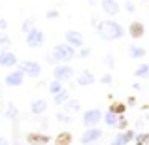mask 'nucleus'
I'll use <instances>...</instances> for the list:
<instances>
[{
    "instance_id": "obj_39",
    "label": "nucleus",
    "mask_w": 149,
    "mask_h": 145,
    "mask_svg": "<svg viewBox=\"0 0 149 145\" xmlns=\"http://www.w3.org/2000/svg\"><path fill=\"white\" fill-rule=\"evenodd\" d=\"M0 145H10V139L4 138V136H0Z\"/></svg>"
},
{
    "instance_id": "obj_33",
    "label": "nucleus",
    "mask_w": 149,
    "mask_h": 145,
    "mask_svg": "<svg viewBox=\"0 0 149 145\" xmlns=\"http://www.w3.org/2000/svg\"><path fill=\"white\" fill-rule=\"evenodd\" d=\"M45 17H47V19H58V17H61V11H58V10H49L47 13H45Z\"/></svg>"
},
{
    "instance_id": "obj_8",
    "label": "nucleus",
    "mask_w": 149,
    "mask_h": 145,
    "mask_svg": "<svg viewBox=\"0 0 149 145\" xmlns=\"http://www.w3.org/2000/svg\"><path fill=\"white\" fill-rule=\"evenodd\" d=\"M23 83H25V74L19 68L13 70V72H10L4 77V85H6V87H21Z\"/></svg>"
},
{
    "instance_id": "obj_41",
    "label": "nucleus",
    "mask_w": 149,
    "mask_h": 145,
    "mask_svg": "<svg viewBox=\"0 0 149 145\" xmlns=\"http://www.w3.org/2000/svg\"><path fill=\"white\" fill-rule=\"evenodd\" d=\"M0 105H2V100H0Z\"/></svg>"
},
{
    "instance_id": "obj_37",
    "label": "nucleus",
    "mask_w": 149,
    "mask_h": 145,
    "mask_svg": "<svg viewBox=\"0 0 149 145\" xmlns=\"http://www.w3.org/2000/svg\"><path fill=\"white\" fill-rule=\"evenodd\" d=\"M127 105H136V96H128L127 98Z\"/></svg>"
},
{
    "instance_id": "obj_1",
    "label": "nucleus",
    "mask_w": 149,
    "mask_h": 145,
    "mask_svg": "<svg viewBox=\"0 0 149 145\" xmlns=\"http://www.w3.org/2000/svg\"><path fill=\"white\" fill-rule=\"evenodd\" d=\"M96 34L104 42H115L125 38V28L117 21H98L96 23Z\"/></svg>"
},
{
    "instance_id": "obj_20",
    "label": "nucleus",
    "mask_w": 149,
    "mask_h": 145,
    "mask_svg": "<svg viewBox=\"0 0 149 145\" xmlns=\"http://www.w3.org/2000/svg\"><path fill=\"white\" fill-rule=\"evenodd\" d=\"M17 115H19L17 105H15L13 102H10L8 108H6V111H4V117H6V119H11V121H17Z\"/></svg>"
},
{
    "instance_id": "obj_23",
    "label": "nucleus",
    "mask_w": 149,
    "mask_h": 145,
    "mask_svg": "<svg viewBox=\"0 0 149 145\" xmlns=\"http://www.w3.org/2000/svg\"><path fill=\"white\" fill-rule=\"evenodd\" d=\"M68 98H72V96H70V91H66V89H62L61 92H57V94L53 96V102H55L57 105H62V104H64L66 100H68Z\"/></svg>"
},
{
    "instance_id": "obj_4",
    "label": "nucleus",
    "mask_w": 149,
    "mask_h": 145,
    "mask_svg": "<svg viewBox=\"0 0 149 145\" xmlns=\"http://www.w3.org/2000/svg\"><path fill=\"white\" fill-rule=\"evenodd\" d=\"M19 70L25 74V77L36 79V77H40V74H42V64L38 60H23V62H19Z\"/></svg>"
},
{
    "instance_id": "obj_31",
    "label": "nucleus",
    "mask_w": 149,
    "mask_h": 145,
    "mask_svg": "<svg viewBox=\"0 0 149 145\" xmlns=\"http://www.w3.org/2000/svg\"><path fill=\"white\" fill-rule=\"evenodd\" d=\"M127 143H128V139L125 138V132L123 134H117V138L111 142V145H127Z\"/></svg>"
},
{
    "instance_id": "obj_30",
    "label": "nucleus",
    "mask_w": 149,
    "mask_h": 145,
    "mask_svg": "<svg viewBox=\"0 0 149 145\" xmlns=\"http://www.w3.org/2000/svg\"><path fill=\"white\" fill-rule=\"evenodd\" d=\"M91 53H93V49L89 47V45L87 47L83 45V47H79V51H77V57L79 58H87V57H91Z\"/></svg>"
},
{
    "instance_id": "obj_21",
    "label": "nucleus",
    "mask_w": 149,
    "mask_h": 145,
    "mask_svg": "<svg viewBox=\"0 0 149 145\" xmlns=\"http://www.w3.org/2000/svg\"><path fill=\"white\" fill-rule=\"evenodd\" d=\"M117 121H119V115H117V113L109 111V109L104 113V123L108 124V126H113V128H115L117 126Z\"/></svg>"
},
{
    "instance_id": "obj_26",
    "label": "nucleus",
    "mask_w": 149,
    "mask_h": 145,
    "mask_svg": "<svg viewBox=\"0 0 149 145\" xmlns=\"http://www.w3.org/2000/svg\"><path fill=\"white\" fill-rule=\"evenodd\" d=\"M10 45H11V40H10V36H8L4 30H0V51H4V49H10Z\"/></svg>"
},
{
    "instance_id": "obj_5",
    "label": "nucleus",
    "mask_w": 149,
    "mask_h": 145,
    "mask_svg": "<svg viewBox=\"0 0 149 145\" xmlns=\"http://www.w3.org/2000/svg\"><path fill=\"white\" fill-rule=\"evenodd\" d=\"M53 77L58 81H70L74 77V68L68 64V62H61V64H55L53 68Z\"/></svg>"
},
{
    "instance_id": "obj_18",
    "label": "nucleus",
    "mask_w": 149,
    "mask_h": 145,
    "mask_svg": "<svg viewBox=\"0 0 149 145\" xmlns=\"http://www.w3.org/2000/svg\"><path fill=\"white\" fill-rule=\"evenodd\" d=\"M109 111L117 113V115H125V111H127V102L111 100V104H109Z\"/></svg>"
},
{
    "instance_id": "obj_13",
    "label": "nucleus",
    "mask_w": 149,
    "mask_h": 145,
    "mask_svg": "<svg viewBox=\"0 0 149 145\" xmlns=\"http://www.w3.org/2000/svg\"><path fill=\"white\" fill-rule=\"evenodd\" d=\"M96 83V77L93 72H89V70H81L79 74H77V85L79 87H91V85Z\"/></svg>"
},
{
    "instance_id": "obj_43",
    "label": "nucleus",
    "mask_w": 149,
    "mask_h": 145,
    "mask_svg": "<svg viewBox=\"0 0 149 145\" xmlns=\"http://www.w3.org/2000/svg\"><path fill=\"white\" fill-rule=\"evenodd\" d=\"M89 145H93V143H89Z\"/></svg>"
},
{
    "instance_id": "obj_3",
    "label": "nucleus",
    "mask_w": 149,
    "mask_h": 145,
    "mask_svg": "<svg viewBox=\"0 0 149 145\" xmlns=\"http://www.w3.org/2000/svg\"><path fill=\"white\" fill-rule=\"evenodd\" d=\"M25 42H26V45H29L30 49H38V47H42V45H44V42H45V34H44V30H40V28H36V26H34L30 32H26V34H25Z\"/></svg>"
},
{
    "instance_id": "obj_36",
    "label": "nucleus",
    "mask_w": 149,
    "mask_h": 145,
    "mask_svg": "<svg viewBox=\"0 0 149 145\" xmlns=\"http://www.w3.org/2000/svg\"><path fill=\"white\" fill-rule=\"evenodd\" d=\"M57 119L61 121V123H68V121H70L68 117H66V115H62V113H57Z\"/></svg>"
},
{
    "instance_id": "obj_19",
    "label": "nucleus",
    "mask_w": 149,
    "mask_h": 145,
    "mask_svg": "<svg viewBox=\"0 0 149 145\" xmlns=\"http://www.w3.org/2000/svg\"><path fill=\"white\" fill-rule=\"evenodd\" d=\"M147 55L146 47H140V45H130V49H128V57L130 58H143Z\"/></svg>"
},
{
    "instance_id": "obj_7",
    "label": "nucleus",
    "mask_w": 149,
    "mask_h": 145,
    "mask_svg": "<svg viewBox=\"0 0 149 145\" xmlns=\"http://www.w3.org/2000/svg\"><path fill=\"white\" fill-rule=\"evenodd\" d=\"M64 42L66 44H70V45H74V47H83V44H85V38H83V34L79 32V30H74V28H68L64 32Z\"/></svg>"
},
{
    "instance_id": "obj_15",
    "label": "nucleus",
    "mask_w": 149,
    "mask_h": 145,
    "mask_svg": "<svg viewBox=\"0 0 149 145\" xmlns=\"http://www.w3.org/2000/svg\"><path fill=\"white\" fill-rule=\"evenodd\" d=\"M49 108L47 100H44V98H36V100L30 102V111H32V115H42V113H45Z\"/></svg>"
},
{
    "instance_id": "obj_27",
    "label": "nucleus",
    "mask_w": 149,
    "mask_h": 145,
    "mask_svg": "<svg viewBox=\"0 0 149 145\" xmlns=\"http://www.w3.org/2000/svg\"><path fill=\"white\" fill-rule=\"evenodd\" d=\"M102 66H106L108 70H113V66H115V58H113V55H106L104 58H102Z\"/></svg>"
},
{
    "instance_id": "obj_24",
    "label": "nucleus",
    "mask_w": 149,
    "mask_h": 145,
    "mask_svg": "<svg viewBox=\"0 0 149 145\" xmlns=\"http://www.w3.org/2000/svg\"><path fill=\"white\" fill-rule=\"evenodd\" d=\"M47 89H49V94H51V96H55L57 92H61L64 87H62V81L55 79V81H51V83H49V87H47Z\"/></svg>"
},
{
    "instance_id": "obj_38",
    "label": "nucleus",
    "mask_w": 149,
    "mask_h": 145,
    "mask_svg": "<svg viewBox=\"0 0 149 145\" xmlns=\"http://www.w3.org/2000/svg\"><path fill=\"white\" fill-rule=\"evenodd\" d=\"M6 28H8V21L0 17V30H6Z\"/></svg>"
},
{
    "instance_id": "obj_32",
    "label": "nucleus",
    "mask_w": 149,
    "mask_h": 145,
    "mask_svg": "<svg viewBox=\"0 0 149 145\" xmlns=\"http://www.w3.org/2000/svg\"><path fill=\"white\" fill-rule=\"evenodd\" d=\"M111 81H113V76H111L109 72L102 74V77H100V83H102V85H111Z\"/></svg>"
},
{
    "instance_id": "obj_42",
    "label": "nucleus",
    "mask_w": 149,
    "mask_h": 145,
    "mask_svg": "<svg viewBox=\"0 0 149 145\" xmlns=\"http://www.w3.org/2000/svg\"><path fill=\"white\" fill-rule=\"evenodd\" d=\"M147 119H149V115H147Z\"/></svg>"
},
{
    "instance_id": "obj_16",
    "label": "nucleus",
    "mask_w": 149,
    "mask_h": 145,
    "mask_svg": "<svg viewBox=\"0 0 149 145\" xmlns=\"http://www.w3.org/2000/svg\"><path fill=\"white\" fill-rule=\"evenodd\" d=\"M62 105H64V111H68V113H77V111H81V102L76 100V98H68V100H66Z\"/></svg>"
},
{
    "instance_id": "obj_12",
    "label": "nucleus",
    "mask_w": 149,
    "mask_h": 145,
    "mask_svg": "<svg viewBox=\"0 0 149 145\" xmlns=\"http://www.w3.org/2000/svg\"><path fill=\"white\" fill-rule=\"evenodd\" d=\"M128 34H130L134 40H140V38L146 36V25L142 21H130L128 25Z\"/></svg>"
},
{
    "instance_id": "obj_34",
    "label": "nucleus",
    "mask_w": 149,
    "mask_h": 145,
    "mask_svg": "<svg viewBox=\"0 0 149 145\" xmlns=\"http://www.w3.org/2000/svg\"><path fill=\"white\" fill-rule=\"evenodd\" d=\"M125 10H127L128 13H134V11H136L134 2H132V0H127V2H125Z\"/></svg>"
},
{
    "instance_id": "obj_17",
    "label": "nucleus",
    "mask_w": 149,
    "mask_h": 145,
    "mask_svg": "<svg viewBox=\"0 0 149 145\" xmlns=\"http://www.w3.org/2000/svg\"><path fill=\"white\" fill-rule=\"evenodd\" d=\"M72 142H74V138H72V134H70L68 130L58 132L57 138H55V145H72Z\"/></svg>"
},
{
    "instance_id": "obj_10",
    "label": "nucleus",
    "mask_w": 149,
    "mask_h": 145,
    "mask_svg": "<svg viewBox=\"0 0 149 145\" xmlns=\"http://www.w3.org/2000/svg\"><path fill=\"white\" fill-rule=\"evenodd\" d=\"M100 8H102V11H104L106 15H109V17H115V15L121 11V4L117 2V0H100Z\"/></svg>"
},
{
    "instance_id": "obj_35",
    "label": "nucleus",
    "mask_w": 149,
    "mask_h": 145,
    "mask_svg": "<svg viewBox=\"0 0 149 145\" xmlns=\"http://www.w3.org/2000/svg\"><path fill=\"white\" fill-rule=\"evenodd\" d=\"M125 138H127V139H128V142H132V139H134V138H136V134H134V130H128V128H127V130H125Z\"/></svg>"
},
{
    "instance_id": "obj_2",
    "label": "nucleus",
    "mask_w": 149,
    "mask_h": 145,
    "mask_svg": "<svg viewBox=\"0 0 149 145\" xmlns=\"http://www.w3.org/2000/svg\"><path fill=\"white\" fill-rule=\"evenodd\" d=\"M51 55H53L55 62L57 64H61V62H70L72 58L77 57V51L74 45L66 44V42H62V44H57L53 47V51H51Z\"/></svg>"
},
{
    "instance_id": "obj_6",
    "label": "nucleus",
    "mask_w": 149,
    "mask_h": 145,
    "mask_svg": "<svg viewBox=\"0 0 149 145\" xmlns=\"http://www.w3.org/2000/svg\"><path fill=\"white\" fill-rule=\"evenodd\" d=\"M102 119H104V115H102V109H98V108L87 109V111L83 113V124L87 128H95Z\"/></svg>"
},
{
    "instance_id": "obj_14",
    "label": "nucleus",
    "mask_w": 149,
    "mask_h": 145,
    "mask_svg": "<svg viewBox=\"0 0 149 145\" xmlns=\"http://www.w3.org/2000/svg\"><path fill=\"white\" fill-rule=\"evenodd\" d=\"M100 138H102V130H100V128H87L85 134L81 136V143L89 145V143H93V142H98Z\"/></svg>"
},
{
    "instance_id": "obj_25",
    "label": "nucleus",
    "mask_w": 149,
    "mask_h": 145,
    "mask_svg": "<svg viewBox=\"0 0 149 145\" xmlns=\"http://www.w3.org/2000/svg\"><path fill=\"white\" fill-rule=\"evenodd\" d=\"M34 25H36V19H32V17L25 19V21H23V25H21V32H23V34L30 32V30L34 28Z\"/></svg>"
},
{
    "instance_id": "obj_40",
    "label": "nucleus",
    "mask_w": 149,
    "mask_h": 145,
    "mask_svg": "<svg viewBox=\"0 0 149 145\" xmlns=\"http://www.w3.org/2000/svg\"><path fill=\"white\" fill-rule=\"evenodd\" d=\"M87 2H89V4H91V6H96V4H98V2H100V0H87Z\"/></svg>"
},
{
    "instance_id": "obj_22",
    "label": "nucleus",
    "mask_w": 149,
    "mask_h": 145,
    "mask_svg": "<svg viewBox=\"0 0 149 145\" xmlns=\"http://www.w3.org/2000/svg\"><path fill=\"white\" fill-rule=\"evenodd\" d=\"M134 76L138 79H149V64H140L134 70Z\"/></svg>"
},
{
    "instance_id": "obj_29",
    "label": "nucleus",
    "mask_w": 149,
    "mask_h": 145,
    "mask_svg": "<svg viewBox=\"0 0 149 145\" xmlns=\"http://www.w3.org/2000/svg\"><path fill=\"white\" fill-rule=\"evenodd\" d=\"M136 145H149V132L147 134H140V136H136Z\"/></svg>"
},
{
    "instance_id": "obj_9",
    "label": "nucleus",
    "mask_w": 149,
    "mask_h": 145,
    "mask_svg": "<svg viewBox=\"0 0 149 145\" xmlns=\"http://www.w3.org/2000/svg\"><path fill=\"white\" fill-rule=\"evenodd\" d=\"M17 64H19V58L13 51H10V49L0 51V66H2V68H13V66H17Z\"/></svg>"
},
{
    "instance_id": "obj_11",
    "label": "nucleus",
    "mask_w": 149,
    "mask_h": 145,
    "mask_svg": "<svg viewBox=\"0 0 149 145\" xmlns=\"http://www.w3.org/2000/svg\"><path fill=\"white\" fill-rule=\"evenodd\" d=\"M26 143L29 145H45L51 142V138L47 134H42V132H29L26 134Z\"/></svg>"
},
{
    "instance_id": "obj_28",
    "label": "nucleus",
    "mask_w": 149,
    "mask_h": 145,
    "mask_svg": "<svg viewBox=\"0 0 149 145\" xmlns=\"http://www.w3.org/2000/svg\"><path fill=\"white\" fill-rule=\"evenodd\" d=\"M117 130H127V128H128V119H127V117H125V115H119V121H117Z\"/></svg>"
}]
</instances>
